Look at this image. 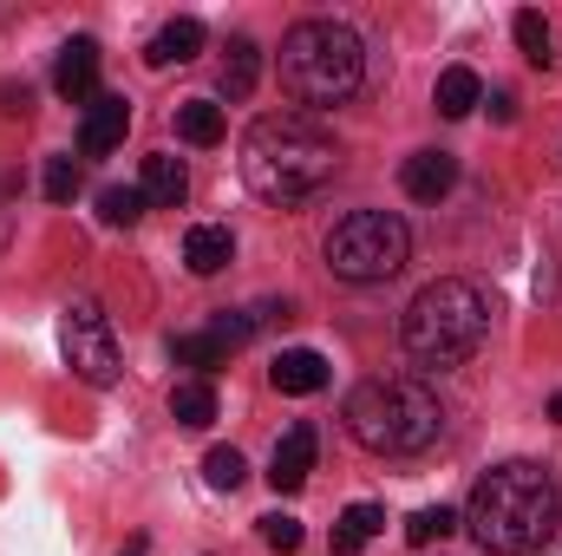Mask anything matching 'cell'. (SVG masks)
<instances>
[{
	"label": "cell",
	"mask_w": 562,
	"mask_h": 556,
	"mask_svg": "<svg viewBox=\"0 0 562 556\" xmlns=\"http://www.w3.org/2000/svg\"><path fill=\"white\" fill-rule=\"evenodd\" d=\"M464 524L484 556H537L557 544L562 531V491L557 478L530 458H504L471 485Z\"/></svg>",
	"instance_id": "1"
},
{
	"label": "cell",
	"mask_w": 562,
	"mask_h": 556,
	"mask_svg": "<svg viewBox=\"0 0 562 556\" xmlns=\"http://www.w3.org/2000/svg\"><path fill=\"white\" fill-rule=\"evenodd\" d=\"M334 164H340V144L314 112H269L243 138V184L262 203H281V210L314 197L334 177Z\"/></svg>",
	"instance_id": "2"
},
{
	"label": "cell",
	"mask_w": 562,
	"mask_h": 556,
	"mask_svg": "<svg viewBox=\"0 0 562 556\" xmlns=\"http://www.w3.org/2000/svg\"><path fill=\"white\" fill-rule=\"evenodd\" d=\"M347 432L380 458H419L445 432V407L419 380H360L347 393Z\"/></svg>",
	"instance_id": "3"
},
{
	"label": "cell",
	"mask_w": 562,
	"mask_h": 556,
	"mask_svg": "<svg viewBox=\"0 0 562 556\" xmlns=\"http://www.w3.org/2000/svg\"><path fill=\"white\" fill-rule=\"evenodd\" d=\"M484 334H491V308H484V294H477L471 281H458V276L419 288L413 308H406V321H400L406 354H413L419 367H431V374L464 367V360L484 347Z\"/></svg>",
	"instance_id": "4"
},
{
	"label": "cell",
	"mask_w": 562,
	"mask_h": 556,
	"mask_svg": "<svg viewBox=\"0 0 562 556\" xmlns=\"http://www.w3.org/2000/svg\"><path fill=\"white\" fill-rule=\"evenodd\" d=\"M367 79V46L353 26L340 20H301L288 40H281V86L301 99V105H340L353 99Z\"/></svg>",
	"instance_id": "5"
},
{
	"label": "cell",
	"mask_w": 562,
	"mask_h": 556,
	"mask_svg": "<svg viewBox=\"0 0 562 556\" xmlns=\"http://www.w3.org/2000/svg\"><path fill=\"white\" fill-rule=\"evenodd\" d=\"M413 256V230L393 210H353L327 230V269L340 281H393Z\"/></svg>",
	"instance_id": "6"
},
{
	"label": "cell",
	"mask_w": 562,
	"mask_h": 556,
	"mask_svg": "<svg viewBox=\"0 0 562 556\" xmlns=\"http://www.w3.org/2000/svg\"><path fill=\"white\" fill-rule=\"evenodd\" d=\"M59 347H66V367L86 380V387H119V341H112V321L92 294L66 301L59 314Z\"/></svg>",
	"instance_id": "7"
},
{
	"label": "cell",
	"mask_w": 562,
	"mask_h": 556,
	"mask_svg": "<svg viewBox=\"0 0 562 556\" xmlns=\"http://www.w3.org/2000/svg\"><path fill=\"white\" fill-rule=\"evenodd\" d=\"M53 92L66 105H92L99 99V40H66L59 46V66H53Z\"/></svg>",
	"instance_id": "8"
},
{
	"label": "cell",
	"mask_w": 562,
	"mask_h": 556,
	"mask_svg": "<svg viewBox=\"0 0 562 556\" xmlns=\"http://www.w3.org/2000/svg\"><path fill=\"white\" fill-rule=\"evenodd\" d=\"M132 132V99L125 92H99L92 105H86V125H79V151L86 157H105V151H119Z\"/></svg>",
	"instance_id": "9"
},
{
	"label": "cell",
	"mask_w": 562,
	"mask_h": 556,
	"mask_svg": "<svg viewBox=\"0 0 562 556\" xmlns=\"http://www.w3.org/2000/svg\"><path fill=\"white\" fill-rule=\"evenodd\" d=\"M307 471H314V425H288L281 445H276V458H269V485H276V491H301Z\"/></svg>",
	"instance_id": "10"
},
{
	"label": "cell",
	"mask_w": 562,
	"mask_h": 556,
	"mask_svg": "<svg viewBox=\"0 0 562 556\" xmlns=\"http://www.w3.org/2000/svg\"><path fill=\"white\" fill-rule=\"evenodd\" d=\"M400 184H406V197L438 203V197L458 184V157H451V151H413V157H406V170H400Z\"/></svg>",
	"instance_id": "11"
},
{
	"label": "cell",
	"mask_w": 562,
	"mask_h": 556,
	"mask_svg": "<svg viewBox=\"0 0 562 556\" xmlns=\"http://www.w3.org/2000/svg\"><path fill=\"white\" fill-rule=\"evenodd\" d=\"M269 380H276V393L307 400V393H321V387H327V354H314V347H288V354H276Z\"/></svg>",
	"instance_id": "12"
},
{
	"label": "cell",
	"mask_w": 562,
	"mask_h": 556,
	"mask_svg": "<svg viewBox=\"0 0 562 556\" xmlns=\"http://www.w3.org/2000/svg\"><path fill=\"white\" fill-rule=\"evenodd\" d=\"M183 263H190V276H223V269L236 263V236H229L223 223H196V230L183 236Z\"/></svg>",
	"instance_id": "13"
},
{
	"label": "cell",
	"mask_w": 562,
	"mask_h": 556,
	"mask_svg": "<svg viewBox=\"0 0 562 556\" xmlns=\"http://www.w3.org/2000/svg\"><path fill=\"white\" fill-rule=\"evenodd\" d=\"M203 53V20H170V26H157V40L144 46V66H190Z\"/></svg>",
	"instance_id": "14"
},
{
	"label": "cell",
	"mask_w": 562,
	"mask_h": 556,
	"mask_svg": "<svg viewBox=\"0 0 562 556\" xmlns=\"http://www.w3.org/2000/svg\"><path fill=\"white\" fill-rule=\"evenodd\" d=\"M477 99H484V79H477L471 66H445V73H438V86H431L438 119H471V112H477Z\"/></svg>",
	"instance_id": "15"
},
{
	"label": "cell",
	"mask_w": 562,
	"mask_h": 556,
	"mask_svg": "<svg viewBox=\"0 0 562 556\" xmlns=\"http://www.w3.org/2000/svg\"><path fill=\"white\" fill-rule=\"evenodd\" d=\"M144 203H157V210H177L183 197H190V170L170 157V151H157V157H144Z\"/></svg>",
	"instance_id": "16"
},
{
	"label": "cell",
	"mask_w": 562,
	"mask_h": 556,
	"mask_svg": "<svg viewBox=\"0 0 562 556\" xmlns=\"http://www.w3.org/2000/svg\"><path fill=\"white\" fill-rule=\"evenodd\" d=\"M380 531H386V511L380 504H347L340 524H334V556H360Z\"/></svg>",
	"instance_id": "17"
},
{
	"label": "cell",
	"mask_w": 562,
	"mask_h": 556,
	"mask_svg": "<svg viewBox=\"0 0 562 556\" xmlns=\"http://www.w3.org/2000/svg\"><path fill=\"white\" fill-rule=\"evenodd\" d=\"M170 360H177V367H190L196 380H210L216 367H229V347L203 327V334H177V341H170Z\"/></svg>",
	"instance_id": "18"
},
{
	"label": "cell",
	"mask_w": 562,
	"mask_h": 556,
	"mask_svg": "<svg viewBox=\"0 0 562 556\" xmlns=\"http://www.w3.org/2000/svg\"><path fill=\"white\" fill-rule=\"evenodd\" d=\"M262 79V46L256 40H229V59H223V99H249Z\"/></svg>",
	"instance_id": "19"
},
{
	"label": "cell",
	"mask_w": 562,
	"mask_h": 556,
	"mask_svg": "<svg viewBox=\"0 0 562 556\" xmlns=\"http://www.w3.org/2000/svg\"><path fill=\"white\" fill-rule=\"evenodd\" d=\"M177 138L203 144V151L223 144V105H216V99H183V105H177Z\"/></svg>",
	"instance_id": "20"
},
{
	"label": "cell",
	"mask_w": 562,
	"mask_h": 556,
	"mask_svg": "<svg viewBox=\"0 0 562 556\" xmlns=\"http://www.w3.org/2000/svg\"><path fill=\"white\" fill-rule=\"evenodd\" d=\"M170 419L177 425H210L216 419V387L210 380H177L170 387Z\"/></svg>",
	"instance_id": "21"
},
{
	"label": "cell",
	"mask_w": 562,
	"mask_h": 556,
	"mask_svg": "<svg viewBox=\"0 0 562 556\" xmlns=\"http://www.w3.org/2000/svg\"><path fill=\"white\" fill-rule=\"evenodd\" d=\"M144 210L150 203H144V190H132V184H105L99 190V223H112V230H132Z\"/></svg>",
	"instance_id": "22"
},
{
	"label": "cell",
	"mask_w": 562,
	"mask_h": 556,
	"mask_svg": "<svg viewBox=\"0 0 562 556\" xmlns=\"http://www.w3.org/2000/svg\"><path fill=\"white\" fill-rule=\"evenodd\" d=\"M517 46H524V59H530V66H550V59H557V33H550V20H543L537 7H524V13H517Z\"/></svg>",
	"instance_id": "23"
},
{
	"label": "cell",
	"mask_w": 562,
	"mask_h": 556,
	"mask_svg": "<svg viewBox=\"0 0 562 556\" xmlns=\"http://www.w3.org/2000/svg\"><path fill=\"white\" fill-rule=\"evenodd\" d=\"M203 478H210V491H243L249 465H243V452H236V445H216V452L203 458Z\"/></svg>",
	"instance_id": "24"
},
{
	"label": "cell",
	"mask_w": 562,
	"mask_h": 556,
	"mask_svg": "<svg viewBox=\"0 0 562 556\" xmlns=\"http://www.w3.org/2000/svg\"><path fill=\"white\" fill-rule=\"evenodd\" d=\"M451 531H458V518H451L445 504H425V511H413V518H406V537H413L419 551H425V544H445Z\"/></svg>",
	"instance_id": "25"
},
{
	"label": "cell",
	"mask_w": 562,
	"mask_h": 556,
	"mask_svg": "<svg viewBox=\"0 0 562 556\" xmlns=\"http://www.w3.org/2000/svg\"><path fill=\"white\" fill-rule=\"evenodd\" d=\"M262 544H269V551H301V518H288V511H269V518H262Z\"/></svg>",
	"instance_id": "26"
},
{
	"label": "cell",
	"mask_w": 562,
	"mask_h": 556,
	"mask_svg": "<svg viewBox=\"0 0 562 556\" xmlns=\"http://www.w3.org/2000/svg\"><path fill=\"white\" fill-rule=\"evenodd\" d=\"M46 197H53V203H72V197H79V164H72V157H53V164H46Z\"/></svg>",
	"instance_id": "27"
},
{
	"label": "cell",
	"mask_w": 562,
	"mask_h": 556,
	"mask_svg": "<svg viewBox=\"0 0 562 556\" xmlns=\"http://www.w3.org/2000/svg\"><path fill=\"white\" fill-rule=\"evenodd\" d=\"M210 334H216V341H223V347L236 354V347H243V341L256 334V314H236V308H223V314L210 321Z\"/></svg>",
	"instance_id": "28"
},
{
	"label": "cell",
	"mask_w": 562,
	"mask_h": 556,
	"mask_svg": "<svg viewBox=\"0 0 562 556\" xmlns=\"http://www.w3.org/2000/svg\"><path fill=\"white\" fill-rule=\"evenodd\" d=\"M491 119H504V125H510V119H517V99H510V92H491Z\"/></svg>",
	"instance_id": "29"
},
{
	"label": "cell",
	"mask_w": 562,
	"mask_h": 556,
	"mask_svg": "<svg viewBox=\"0 0 562 556\" xmlns=\"http://www.w3.org/2000/svg\"><path fill=\"white\" fill-rule=\"evenodd\" d=\"M550 419H557V425H562V393H557V400H550Z\"/></svg>",
	"instance_id": "30"
},
{
	"label": "cell",
	"mask_w": 562,
	"mask_h": 556,
	"mask_svg": "<svg viewBox=\"0 0 562 556\" xmlns=\"http://www.w3.org/2000/svg\"><path fill=\"white\" fill-rule=\"evenodd\" d=\"M125 556H144V544H132V551H125Z\"/></svg>",
	"instance_id": "31"
}]
</instances>
